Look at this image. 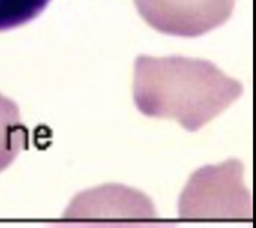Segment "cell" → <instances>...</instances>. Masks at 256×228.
Returning a JSON list of instances; mask_svg holds the SVG:
<instances>
[{"instance_id":"obj_3","label":"cell","mask_w":256,"mask_h":228,"mask_svg":"<svg viewBox=\"0 0 256 228\" xmlns=\"http://www.w3.org/2000/svg\"><path fill=\"white\" fill-rule=\"evenodd\" d=\"M58 224L162 225L152 200L122 185H106L78 194Z\"/></svg>"},{"instance_id":"obj_6","label":"cell","mask_w":256,"mask_h":228,"mask_svg":"<svg viewBox=\"0 0 256 228\" xmlns=\"http://www.w3.org/2000/svg\"><path fill=\"white\" fill-rule=\"evenodd\" d=\"M51 0H0V32L21 27L39 17Z\"/></svg>"},{"instance_id":"obj_1","label":"cell","mask_w":256,"mask_h":228,"mask_svg":"<svg viewBox=\"0 0 256 228\" xmlns=\"http://www.w3.org/2000/svg\"><path fill=\"white\" fill-rule=\"evenodd\" d=\"M243 95V84L214 63L183 56H138L134 66V101L153 119H174L196 132Z\"/></svg>"},{"instance_id":"obj_4","label":"cell","mask_w":256,"mask_h":228,"mask_svg":"<svg viewBox=\"0 0 256 228\" xmlns=\"http://www.w3.org/2000/svg\"><path fill=\"white\" fill-rule=\"evenodd\" d=\"M142 20L160 33L196 38L232 15L236 0H134Z\"/></svg>"},{"instance_id":"obj_2","label":"cell","mask_w":256,"mask_h":228,"mask_svg":"<svg viewBox=\"0 0 256 228\" xmlns=\"http://www.w3.org/2000/svg\"><path fill=\"white\" fill-rule=\"evenodd\" d=\"M237 159L195 171L178 200L182 221H252V194Z\"/></svg>"},{"instance_id":"obj_5","label":"cell","mask_w":256,"mask_h":228,"mask_svg":"<svg viewBox=\"0 0 256 228\" xmlns=\"http://www.w3.org/2000/svg\"><path fill=\"white\" fill-rule=\"evenodd\" d=\"M27 144L28 131L21 122L18 105L0 95V171L8 168Z\"/></svg>"}]
</instances>
